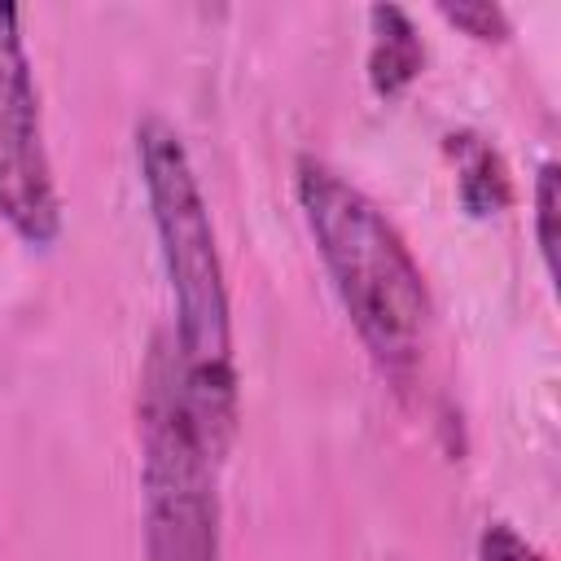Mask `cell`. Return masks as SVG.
<instances>
[{"instance_id":"6da1fadb","label":"cell","mask_w":561,"mask_h":561,"mask_svg":"<svg viewBox=\"0 0 561 561\" xmlns=\"http://www.w3.org/2000/svg\"><path fill=\"white\" fill-rule=\"evenodd\" d=\"M136 162L149 197V219L158 232V254L167 267L175 302V386L193 430L215 456L228 451L237 430V373H232V320L228 285L210 228V210L184 140L171 123L145 118L136 127Z\"/></svg>"},{"instance_id":"7a4b0ae2","label":"cell","mask_w":561,"mask_h":561,"mask_svg":"<svg viewBox=\"0 0 561 561\" xmlns=\"http://www.w3.org/2000/svg\"><path fill=\"white\" fill-rule=\"evenodd\" d=\"M294 188L329 285L364 351L386 377H412L430 333V289L412 250L377 202L342 180L329 162L298 158Z\"/></svg>"},{"instance_id":"3957f363","label":"cell","mask_w":561,"mask_h":561,"mask_svg":"<svg viewBox=\"0 0 561 561\" xmlns=\"http://www.w3.org/2000/svg\"><path fill=\"white\" fill-rule=\"evenodd\" d=\"M219 456L193 430L171 342L158 337L140 386V491L145 561H219Z\"/></svg>"},{"instance_id":"277c9868","label":"cell","mask_w":561,"mask_h":561,"mask_svg":"<svg viewBox=\"0 0 561 561\" xmlns=\"http://www.w3.org/2000/svg\"><path fill=\"white\" fill-rule=\"evenodd\" d=\"M0 219L26 245H53L61 232L39 92L13 4H0Z\"/></svg>"},{"instance_id":"5b68a950","label":"cell","mask_w":561,"mask_h":561,"mask_svg":"<svg viewBox=\"0 0 561 561\" xmlns=\"http://www.w3.org/2000/svg\"><path fill=\"white\" fill-rule=\"evenodd\" d=\"M373 44H368V83L377 96H399L425 66L421 35L412 18L399 4H373L368 9Z\"/></svg>"},{"instance_id":"8992f818","label":"cell","mask_w":561,"mask_h":561,"mask_svg":"<svg viewBox=\"0 0 561 561\" xmlns=\"http://www.w3.org/2000/svg\"><path fill=\"white\" fill-rule=\"evenodd\" d=\"M447 149L456 158V197H460V206L478 219L500 215L513 197V184H508V171H504L500 153L473 131L447 136Z\"/></svg>"},{"instance_id":"52a82bcc","label":"cell","mask_w":561,"mask_h":561,"mask_svg":"<svg viewBox=\"0 0 561 561\" xmlns=\"http://www.w3.org/2000/svg\"><path fill=\"white\" fill-rule=\"evenodd\" d=\"M535 241L552 276L557 272V162H543L535 175Z\"/></svg>"},{"instance_id":"ba28073f","label":"cell","mask_w":561,"mask_h":561,"mask_svg":"<svg viewBox=\"0 0 561 561\" xmlns=\"http://www.w3.org/2000/svg\"><path fill=\"white\" fill-rule=\"evenodd\" d=\"M438 13H443L451 26H460L465 35L482 39V44L508 35V18H504L500 4H438Z\"/></svg>"},{"instance_id":"9c48e42d","label":"cell","mask_w":561,"mask_h":561,"mask_svg":"<svg viewBox=\"0 0 561 561\" xmlns=\"http://www.w3.org/2000/svg\"><path fill=\"white\" fill-rule=\"evenodd\" d=\"M478 561H548L539 548H530L508 522H491L478 535Z\"/></svg>"}]
</instances>
